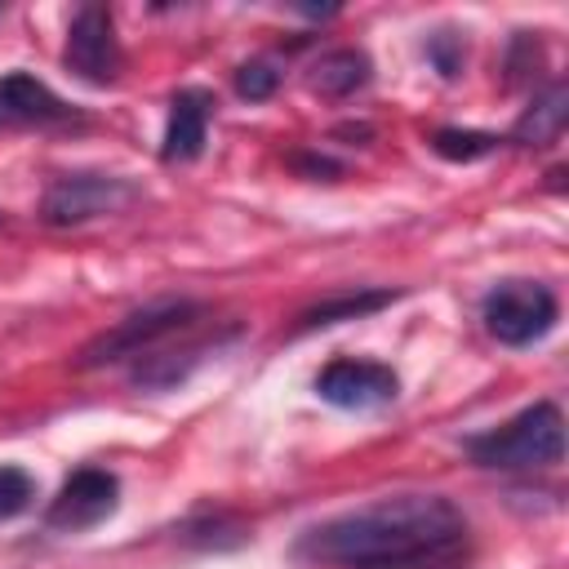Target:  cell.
<instances>
[{"instance_id":"7","label":"cell","mask_w":569,"mask_h":569,"mask_svg":"<svg viewBox=\"0 0 569 569\" xmlns=\"http://www.w3.org/2000/svg\"><path fill=\"white\" fill-rule=\"evenodd\" d=\"M67 67L89 80V84H107L120 76V40L111 27V9L107 4H80L71 27H67V49H62Z\"/></svg>"},{"instance_id":"11","label":"cell","mask_w":569,"mask_h":569,"mask_svg":"<svg viewBox=\"0 0 569 569\" xmlns=\"http://www.w3.org/2000/svg\"><path fill=\"white\" fill-rule=\"evenodd\" d=\"M209 351H218V338H209V342H187V347H178V351H151V356H142L138 365H133V387H142V391H169V387H178V382H187L204 360H209Z\"/></svg>"},{"instance_id":"6","label":"cell","mask_w":569,"mask_h":569,"mask_svg":"<svg viewBox=\"0 0 569 569\" xmlns=\"http://www.w3.org/2000/svg\"><path fill=\"white\" fill-rule=\"evenodd\" d=\"M116 502H120V480L102 467H80L62 480L58 498L44 511V525L58 533H80V529L102 525L116 511Z\"/></svg>"},{"instance_id":"2","label":"cell","mask_w":569,"mask_h":569,"mask_svg":"<svg viewBox=\"0 0 569 569\" xmlns=\"http://www.w3.org/2000/svg\"><path fill=\"white\" fill-rule=\"evenodd\" d=\"M467 453L489 471H542L565 458V418L551 400L520 409L511 422L467 440Z\"/></svg>"},{"instance_id":"4","label":"cell","mask_w":569,"mask_h":569,"mask_svg":"<svg viewBox=\"0 0 569 569\" xmlns=\"http://www.w3.org/2000/svg\"><path fill=\"white\" fill-rule=\"evenodd\" d=\"M480 316H485V329L502 347H529V342H538V338H547L556 329L560 302L538 280H502V284H493L485 293Z\"/></svg>"},{"instance_id":"15","label":"cell","mask_w":569,"mask_h":569,"mask_svg":"<svg viewBox=\"0 0 569 569\" xmlns=\"http://www.w3.org/2000/svg\"><path fill=\"white\" fill-rule=\"evenodd\" d=\"M431 151L440 160L471 164V160H485L489 151H498V138L493 133H480V129H436L431 133Z\"/></svg>"},{"instance_id":"16","label":"cell","mask_w":569,"mask_h":569,"mask_svg":"<svg viewBox=\"0 0 569 569\" xmlns=\"http://www.w3.org/2000/svg\"><path fill=\"white\" fill-rule=\"evenodd\" d=\"M36 498V480L22 467H0V525L22 516Z\"/></svg>"},{"instance_id":"9","label":"cell","mask_w":569,"mask_h":569,"mask_svg":"<svg viewBox=\"0 0 569 569\" xmlns=\"http://www.w3.org/2000/svg\"><path fill=\"white\" fill-rule=\"evenodd\" d=\"M209 107L213 98L200 89H178L169 102V124H164V160H196L204 151V133H209Z\"/></svg>"},{"instance_id":"12","label":"cell","mask_w":569,"mask_h":569,"mask_svg":"<svg viewBox=\"0 0 569 569\" xmlns=\"http://www.w3.org/2000/svg\"><path fill=\"white\" fill-rule=\"evenodd\" d=\"M565 120H569V89H565L560 80H551V84L525 107V116L516 120L511 142H520V147H547L551 138H560Z\"/></svg>"},{"instance_id":"19","label":"cell","mask_w":569,"mask_h":569,"mask_svg":"<svg viewBox=\"0 0 569 569\" xmlns=\"http://www.w3.org/2000/svg\"><path fill=\"white\" fill-rule=\"evenodd\" d=\"M293 164H298V169H307V173H329V178L338 173V164H333V160H325V156H298Z\"/></svg>"},{"instance_id":"18","label":"cell","mask_w":569,"mask_h":569,"mask_svg":"<svg viewBox=\"0 0 569 569\" xmlns=\"http://www.w3.org/2000/svg\"><path fill=\"white\" fill-rule=\"evenodd\" d=\"M427 53H431V62L440 67V76H458V62H462V49H458V40L449 36V31H440L431 44H427Z\"/></svg>"},{"instance_id":"8","label":"cell","mask_w":569,"mask_h":569,"mask_svg":"<svg viewBox=\"0 0 569 569\" xmlns=\"http://www.w3.org/2000/svg\"><path fill=\"white\" fill-rule=\"evenodd\" d=\"M400 391V378L391 365H378V360H329L320 373H316V396L333 409H378L387 400H396Z\"/></svg>"},{"instance_id":"5","label":"cell","mask_w":569,"mask_h":569,"mask_svg":"<svg viewBox=\"0 0 569 569\" xmlns=\"http://www.w3.org/2000/svg\"><path fill=\"white\" fill-rule=\"evenodd\" d=\"M133 200H138V187L129 178L67 173V178H53L49 191L40 196V218L49 227H80V222H93V218L124 213Z\"/></svg>"},{"instance_id":"1","label":"cell","mask_w":569,"mask_h":569,"mask_svg":"<svg viewBox=\"0 0 569 569\" xmlns=\"http://www.w3.org/2000/svg\"><path fill=\"white\" fill-rule=\"evenodd\" d=\"M467 520L440 493H396L311 525L298 556L333 569H462Z\"/></svg>"},{"instance_id":"3","label":"cell","mask_w":569,"mask_h":569,"mask_svg":"<svg viewBox=\"0 0 569 569\" xmlns=\"http://www.w3.org/2000/svg\"><path fill=\"white\" fill-rule=\"evenodd\" d=\"M200 316H204V307L191 302V298H156V302L129 311L124 320H116L111 329H102L98 338H89L80 347V360L76 365L80 369H102V365H120V360H142L164 338L191 329Z\"/></svg>"},{"instance_id":"10","label":"cell","mask_w":569,"mask_h":569,"mask_svg":"<svg viewBox=\"0 0 569 569\" xmlns=\"http://www.w3.org/2000/svg\"><path fill=\"white\" fill-rule=\"evenodd\" d=\"M0 116L44 124V120H67L71 107L44 80H36L27 71H9V76H0Z\"/></svg>"},{"instance_id":"14","label":"cell","mask_w":569,"mask_h":569,"mask_svg":"<svg viewBox=\"0 0 569 569\" xmlns=\"http://www.w3.org/2000/svg\"><path fill=\"white\" fill-rule=\"evenodd\" d=\"M391 298H396L391 289H347V293H333V298H320L316 307H307L298 316V329H325L338 320H360V316L387 307Z\"/></svg>"},{"instance_id":"17","label":"cell","mask_w":569,"mask_h":569,"mask_svg":"<svg viewBox=\"0 0 569 569\" xmlns=\"http://www.w3.org/2000/svg\"><path fill=\"white\" fill-rule=\"evenodd\" d=\"M276 71H271V62H244L240 71H236V93L240 98H249V102H262V98H271L276 93Z\"/></svg>"},{"instance_id":"13","label":"cell","mask_w":569,"mask_h":569,"mask_svg":"<svg viewBox=\"0 0 569 569\" xmlns=\"http://www.w3.org/2000/svg\"><path fill=\"white\" fill-rule=\"evenodd\" d=\"M369 58L360 53V49H329V53H320L316 62H311V89L316 93H325V98H351L356 89H365L369 84Z\"/></svg>"}]
</instances>
